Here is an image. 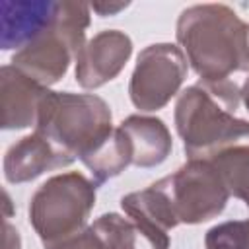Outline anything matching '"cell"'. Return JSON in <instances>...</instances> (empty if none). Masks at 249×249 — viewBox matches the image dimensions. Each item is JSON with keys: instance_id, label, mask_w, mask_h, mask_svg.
Masks as SVG:
<instances>
[{"instance_id": "1", "label": "cell", "mask_w": 249, "mask_h": 249, "mask_svg": "<svg viewBox=\"0 0 249 249\" xmlns=\"http://www.w3.org/2000/svg\"><path fill=\"white\" fill-rule=\"evenodd\" d=\"M241 89L231 80L189 86L177 97L173 121L189 160H214L235 146H249V121L235 117Z\"/></svg>"}, {"instance_id": "2", "label": "cell", "mask_w": 249, "mask_h": 249, "mask_svg": "<svg viewBox=\"0 0 249 249\" xmlns=\"http://www.w3.org/2000/svg\"><path fill=\"white\" fill-rule=\"evenodd\" d=\"M175 39L204 82H222L233 72H249V23L230 6L196 4L183 10Z\"/></svg>"}, {"instance_id": "3", "label": "cell", "mask_w": 249, "mask_h": 249, "mask_svg": "<svg viewBox=\"0 0 249 249\" xmlns=\"http://www.w3.org/2000/svg\"><path fill=\"white\" fill-rule=\"evenodd\" d=\"M113 130L111 107L93 93L47 91L35 132L72 160H82Z\"/></svg>"}, {"instance_id": "4", "label": "cell", "mask_w": 249, "mask_h": 249, "mask_svg": "<svg viewBox=\"0 0 249 249\" xmlns=\"http://www.w3.org/2000/svg\"><path fill=\"white\" fill-rule=\"evenodd\" d=\"M89 8L86 2H58L54 23L35 41L16 51L10 60L12 66L45 88L56 84L88 43Z\"/></svg>"}, {"instance_id": "5", "label": "cell", "mask_w": 249, "mask_h": 249, "mask_svg": "<svg viewBox=\"0 0 249 249\" xmlns=\"http://www.w3.org/2000/svg\"><path fill=\"white\" fill-rule=\"evenodd\" d=\"M95 183L78 171L47 179L29 200V224L43 241L53 245L88 226L95 206Z\"/></svg>"}, {"instance_id": "6", "label": "cell", "mask_w": 249, "mask_h": 249, "mask_svg": "<svg viewBox=\"0 0 249 249\" xmlns=\"http://www.w3.org/2000/svg\"><path fill=\"white\" fill-rule=\"evenodd\" d=\"M167 198L179 224H202L222 214L230 191L212 160H189L154 183Z\"/></svg>"}, {"instance_id": "7", "label": "cell", "mask_w": 249, "mask_h": 249, "mask_svg": "<svg viewBox=\"0 0 249 249\" xmlns=\"http://www.w3.org/2000/svg\"><path fill=\"white\" fill-rule=\"evenodd\" d=\"M187 58L177 45L154 43L140 51L128 84L132 105L144 113L163 109L187 78Z\"/></svg>"}, {"instance_id": "8", "label": "cell", "mask_w": 249, "mask_h": 249, "mask_svg": "<svg viewBox=\"0 0 249 249\" xmlns=\"http://www.w3.org/2000/svg\"><path fill=\"white\" fill-rule=\"evenodd\" d=\"M132 54V41L124 31L105 29L93 35L76 56V82L84 89H97L115 80Z\"/></svg>"}, {"instance_id": "9", "label": "cell", "mask_w": 249, "mask_h": 249, "mask_svg": "<svg viewBox=\"0 0 249 249\" xmlns=\"http://www.w3.org/2000/svg\"><path fill=\"white\" fill-rule=\"evenodd\" d=\"M49 88L37 84L16 66L6 64L0 70V126L4 130H19L37 126L39 111Z\"/></svg>"}, {"instance_id": "10", "label": "cell", "mask_w": 249, "mask_h": 249, "mask_svg": "<svg viewBox=\"0 0 249 249\" xmlns=\"http://www.w3.org/2000/svg\"><path fill=\"white\" fill-rule=\"evenodd\" d=\"M58 2L53 0H4L0 6V47L19 51L43 35L56 19Z\"/></svg>"}, {"instance_id": "11", "label": "cell", "mask_w": 249, "mask_h": 249, "mask_svg": "<svg viewBox=\"0 0 249 249\" xmlns=\"http://www.w3.org/2000/svg\"><path fill=\"white\" fill-rule=\"evenodd\" d=\"M121 208L152 249H169V230L179 226L165 195L152 183L121 198Z\"/></svg>"}, {"instance_id": "12", "label": "cell", "mask_w": 249, "mask_h": 249, "mask_svg": "<svg viewBox=\"0 0 249 249\" xmlns=\"http://www.w3.org/2000/svg\"><path fill=\"white\" fill-rule=\"evenodd\" d=\"M74 160L51 144L43 134L31 132L12 144L4 156V179L19 185L37 179L45 171L68 167Z\"/></svg>"}, {"instance_id": "13", "label": "cell", "mask_w": 249, "mask_h": 249, "mask_svg": "<svg viewBox=\"0 0 249 249\" xmlns=\"http://www.w3.org/2000/svg\"><path fill=\"white\" fill-rule=\"evenodd\" d=\"M138 237L140 231L128 218L109 212L101 214L82 231L45 249H138Z\"/></svg>"}, {"instance_id": "14", "label": "cell", "mask_w": 249, "mask_h": 249, "mask_svg": "<svg viewBox=\"0 0 249 249\" xmlns=\"http://www.w3.org/2000/svg\"><path fill=\"white\" fill-rule=\"evenodd\" d=\"M121 130L128 138L132 150V165L156 167L167 160L173 148L171 132L167 124L158 117L130 115L121 124Z\"/></svg>"}, {"instance_id": "15", "label": "cell", "mask_w": 249, "mask_h": 249, "mask_svg": "<svg viewBox=\"0 0 249 249\" xmlns=\"http://www.w3.org/2000/svg\"><path fill=\"white\" fill-rule=\"evenodd\" d=\"M80 161L93 175V183L103 185L105 181L121 175L132 163V150L128 138L124 136L121 126H113L109 136L101 140L91 152H88Z\"/></svg>"}, {"instance_id": "16", "label": "cell", "mask_w": 249, "mask_h": 249, "mask_svg": "<svg viewBox=\"0 0 249 249\" xmlns=\"http://www.w3.org/2000/svg\"><path fill=\"white\" fill-rule=\"evenodd\" d=\"M212 161L218 167L230 195L243 200L249 208V146H235L226 150Z\"/></svg>"}, {"instance_id": "17", "label": "cell", "mask_w": 249, "mask_h": 249, "mask_svg": "<svg viewBox=\"0 0 249 249\" xmlns=\"http://www.w3.org/2000/svg\"><path fill=\"white\" fill-rule=\"evenodd\" d=\"M204 249H249V220L222 222L204 235Z\"/></svg>"}, {"instance_id": "18", "label": "cell", "mask_w": 249, "mask_h": 249, "mask_svg": "<svg viewBox=\"0 0 249 249\" xmlns=\"http://www.w3.org/2000/svg\"><path fill=\"white\" fill-rule=\"evenodd\" d=\"M126 6H128V2H119V4H91L93 12H97L101 18L115 16V14H119L121 10H124Z\"/></svg>"}, {"instance_id": "19", "label": "cell", "mask_w": 249, "mask_h": 249, "mask_svg": "<svg viewBox=\"0 0 249 249\" xmlns=\"http://www.w3.org/2000/svg\"><path fill=\"white\" fill-rule=\"evenodd\" d=\"M241 99H243V103H245V109L249 111V78L243 82V86H241Z\"/></svg>"}]
</instances>
